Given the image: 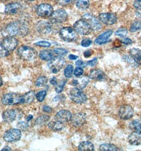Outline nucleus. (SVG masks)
I'll return each instance as SVG.
<instances>
[{
    "instance_id": "50",
    "label": "nucleus",
    "mask_w": 141,
    "mask_h": 151,
    "mask_svg": "<svg viewBox=\"0 0 141 151\" xmlns=\"http://www.w3.org/2000/svg\"><path fill=\"white\" fill-rule=\"evenodd\" d=\"M43 111L45 112H48V113H50V112L52 111V109L50 107L48 106H45L42 108Z\"/></svg>"
},
{
    "instance_id": "2",
    "label": "nucleus",
    "mask_w": 141,
    "mask_h": 151,
    "mask_svg": "<svg viewBox=\"0 0 141 151\" xmlns=\"http://www.w3.org/2000/svg\"><path fill=\"white\" fill-rule=\"evenodd\" d=\"M18 52L21 59L27 61L34 60L37 56L36 50L28 46H21L19 48Z\"/></svg>"
},
{
    "instance_id": "30",
    "label": "nucleus",
    "mask_w": 141,
    "mask_h": 151,
    "mask_svg": "<svg viewBox=\"0 0 141 151\" xmlns=\"http://www.w3.org/2000/svg\"><path fill=\"white\" fill-rule=\"evenodd\" d=\"M90 5L89 0H78L76 2L77 7L81 10H86Z\"/></svg>"
},
{
    "instance_id": "33",
    "label": "nucleus",
    "mask_w": 141,
    "mask_h": 151,
    "mask_svg": "<svg viewBox=\"0 0 141 151\" xmlns=\"http://www.w3.org/2000/svg\"><path fill=\"white\" fill-rule=\"evenodd\" d=\"M141 29V21H135L131 25L130 31L131 32H135Z\"/></svg>"
},
{
    "instance_id": "23",
    "label": "nucleus",
    "mask_w": 141,
    "mask_h": 151,
    "mask_svg": "<svg viewBox=\"0 0 141 151\" xmlns=\"http://www.w3.org/2000/svg\"><path fill=\"white\" fill-rule=\"evenodd\" d=\"M112 30H108V31H106L104 33H103L98 37L96 39L94 42L96 44L100 45L104 44L108 42L110 37L112 35Z\"/></svg>"
},
{
    "instance_id": "14",
    "label": "nucleus",
    "mask_w": 141,
    "mask_h": 151,
    "mask_svg": "<svg viewBox=\"0 0 141 151\" xmlns=\"http://www.w3.org/2000/svg\"><path fill=\"white\" fill-rule=\"evenodd\" d=\"M133 109L129 105L122 106L119 110V116L124 120H127L133 116Z\"/></svg>"
},
{
    "instance_id": "51",
    "label": "nucleus",
    "mask_w": 141,
    "mask_h": 151,
    "mask_svg": "<svg viewBox=\"0 0 141 151\" xmlns=\"http://www.w3.org/2000/svg\"><path fill=\"white\" fill-rule=\"evenodd\" d=\"M50 83L53 86H56L58 84V80L56 78L53 77L50 80Z\"/></svg>"
},
{
    "instance_id": "12",
    "label": "nucleus",
    "mask_w": 141,
    "mask_h": 151,
    "mask_svg": "<svg viewBox=\"0 0 141 151\" xmlns=\"http://www.w3.org/2000/svg\"><path fill=\"white\" fill-rule=\"evenodd\" d=\"M53 13V8L49 4L44 3L39 5L37 9V13L42 18L50 17Z\"/></svg>"
},
{
    "instance_id": "5",
    "label": "nucleus",
    "mask_w": 141,
    "mask_h": 151,
    "mask_svg": "<svg viewBox=\"0 0 141 151\" xmlns=\"http://www.w3.org/2000/svg\"><path fill=\"white\" fill-rule=\"evenodd\" d=\"M2 102L5 105H16L22 104V96L16 93L6 94L3 96Z\"/></svg>"
},
{
    "instance_id": "39",
    "label": "nucleus",
    "mask_w": 141,
    "mask_h": 151,
    "mask_svg": "<svg viewBox=\"0 0 141 151\" xmlns=\"http://www.w3.org/2000/svg\"><path fill=\"white\" fill-rule=\"evenodd\" d=\"M58 3L62 6H66L73 4L76 0H57Z\"/></svg>"
},
{
    "instance_id": "35",
    "label": "nucleus",
    "mask_w": 141,
    "mask_h": 151,
    "mask_svg": "<svg viewBox=\"0 0 141 151\" xmlns=\"http://www.w3.org/2000/svg\"><path fill=\"white\" fill-rule=\"evenodd\" d=\"M73 66L72 65H68L64 70V75L66 78H70L73 76Z\"/></svg>"
},
{
    "instance_id": "45",
    "label": "nucleus",
    "mask_w": 141,
    "mask_h": 151,
    "mask_svg": "<svg viewBox=\"0 0 141 151\" xmlns=\"http://www.w3.org/2000/svg\"><path fill=\"white\" fill-rule=\"evenodd\" d=\"M134 6L136 9L141 10V0H135L134 2Z\"/></svg>"
},
{
    "instance_id": "48",
    "label": "nucleus",
    "mask_w": 141,
    "mask_h": 151,
    "mask_svg": "<svg viewBox=\"0 0 141 151\" xmlns=\"http://www.w3.org/2000/svg\"><path fill=\"white\" fill-rule=\"evenodd\" d=\"M76 66H78L80 68H84L86 66V64L84 63L83 61L82 60H78V61H76Z\"/></svg>"
},
{
    "instance_id": "37",
    "label": "nucleus",
    "mask_w": 141,
    "mask_h": 151,
    "mask_svg": "<svg viewBox=\"0 0 141 151\" xmlns=\"http://www.w3.org/2000/svg\"><path fill=\"white\" fill-rule=\"evenodd\" d=\"M127 34V30L125 28H121L115 32V35L118 36L125 37Z\"/></svg>"
},
{
    "instance_id": "10",
    "label": "nucleus",
    "mask_w": 141,
    "mask_h": 151,
    "mask_svg": "<svg viewBox=\"0 0 141 151\" xmlns=\"http://www.w3.org/2000/svg\"><path fill=\"white\" fill-rule=\"evenodd\" d=\"M68 17L66 11L63 9H59L53 12L50 16V20L54 24L62 23L67 20Z\"/></svg>"
},
{
    "instance_id": "31",
    "label": "nucleus",
    "mask_w": 141,
    "mask_h": 151,
    "mask_svg": "<svg viewBox=\"0 0 141 151\" xmlns=\"http://www.w3.org/2000/svg\"><path fill=\"white\" fill-rule=\"evenodd\" d=\"M100 151H117V147L112 144H102L99 147Z\"/></svg>"
},
{
    "instance_id": "47",
    "label": "nucleus",
    "mask_w": 141,
    "mask_h": 151,
    "mask_svg": "<svg viewBox=\"0 0 141 151\" xmlns=\"http://www.w3.org/2000/svg\"><path fill=\"white\" fill-rule=\"evenodd\" d=\"M122 42L126 45H129L132 44L133 42L131 39H129L128 38H123L122 40Z\"/></svg>"
},
{
    "instance_id": "16",
    "label": "nucleus",
    "mask_w": 141,
    "mask_h": 151,
    "mask_svg": "<svg viewBox=\"0 0 141 151\" xmlns=\"http://www.w3.org/2000/svg\"><path fill=\"white\" fill-rule=\"evenodd\" d=\"M37 29L40 34H49L52 30V27L50 22L45 21H40L37 24Z\"/></svg>"
},
{
    "instance_id": "52",
    "label": "nucleus",
    "mask_w": 141,
    "mask_h": 151,
    "mask_svg": "<svg viewBox=\"0 0 141 151\" xmlns=\"http://www.w3.org/2000/svg\"><path fill=\"white\" fill-rule=\"evenodd\" d=\"M68 58L70 60H76L78 58V56H76V55H73V54H70V55H69Z\"/></svg>"
},
{
    "instance_id": "26",
    "label": "nucleus",
    "mask_w": 141,
    "mask_h": 151,
    "mask_svg": "<svg viewBox=\"0 0 141 151\" xmlns=\"http://www.w3.org/2000/svg\"><path fill=\"white\" fill-rule=\"evenodd\" d=\"M35 98V94L34 91H29L22 96V104H29L34 101Z\"/></svg>"
},
{
    "instance_id": "24",
    "label": "nucleus",
    "mask_w": 141,
    "mask_h": 151,
    "mask_svg": "<svg viewBox=\"0 0 141 151\" xmlns=\"http://www.w3.org/2000/svg\"><path fill=\"white\" fill-rule=\"evenodd\" d=\"M129 52L133 60L141 66V50L138 48H132Z\"/></svg>"
},
{
    "instance_id": "49",
    "label": "nucleus",
    "mask_w": 141,
    "mask_h": 151,
    "mask_svg": "<svg viewBox=\"0 0 141 151\" xmlns=\"http://www.w3.org/2000/svg\"><path fill=\"white\" fill-rule=\"evenodd\" d=\"M92 54H93V52L92 50H86L84 52V56L86 58H90V56H91Z\"/></svg>"
},
{
    "instance_id": "6",
    "label": "nucleus",
    "mask_w": 141,
    "mask_h": 151,
    "mask_svg": "<svg viewBox=\"0 0 141 151\" xmlns=\"http://www.w3.org/2000/svg\"><path fill=\"white\" fill-rule=\"evenodd\" d=\"M70 96L73 102L78 104H83L87 100L86 94L84 93L83 91L76 88L70 90Z\"/></svg>"
},
{
    "instance_id": "15",
    "label": "nucleus",
    "mask_w": 141,
    "mask_h": 151,
    "mask_svg": "<svg viewBox=\"0 0 141 151\" xmlns=\"http://www.w3.org/2000/svg\"><path fill=\"white\" fill-rule=\"evenodd\" d=\"M72 115L71 112L67 110H62L56 114L55 116V120L62 123L68 122L71 120Z\"/></svg>"
},
{
    "instance_id": "21",
    "label": "nucleus",
    "mask_w": 141,
    "mask_h": 151,
    "mask_svg": "<svg viewBox=\"0 0 141 151\" xmlns=\"http://www.w3.org/2000/svg\"><path fill=\"white\" fill-rule=\"evenodd\" d=\"M128 142L133 145H141V132L135 131L128 137Z\"/></svg>"
},
{
    "instance_id": "4",
    "label": "nucleus",
    "mask_w": 141,
    "mask_h": 151,
    "mask_svg": "<svg viewBox=\"0 0 141 151\" xmlns=\"http://www.w3.org/2000/svg\"><path fill=\"white\" fill-rule=\"evenodd\" d=\"M74 30L81 35H88L91 32V28L89 24L83 19L76 21L74 24Z\"/></svg>"
},
{
    "instance_id": "8",
    "label": "nucleus",
    "mask_w": 141,
    "mask_h": 151,
    "mask_svg": "<svg viewBox=\"0 0 141 151\" xmlns=\"http://www.w3.org/2000/svg\"><path fill=\"white\" fill-rule=\"evenodd\" d=\"M60 36L63 40L67 42H72L76 39V31L70 27H64L60 32Z\"/></svg>"
},
{
    "instance_id": "22",
    "label": "nucleus",
    "mask_w": 141,
    "mask_h": 151,
    "mask_svg": "<svg viewBox=\"0 0 141 151\" xmlns=\"http://www.w3.org/2000/svg\"><path fill=\"white\" fill-rule=\"evenodd\" d=\"M105 73L100 70H92L89 73V78L97 81H101L105 78Z\"/></svg>"
},
{
    "instance_id": "38",
    "label": "nucleus",
    "mask_w": 141,
    "mask_h": 151,
    "mask_svg": "<svg viewBox=\"0 0 141 151\" xmlns=\"http://www.w3.org/2000/svg\"><path fill=\"white\" fill-rule=\"evenodd\" d=\"M17 127L20 130H26L29 127V124L25 122H18Z\"/></svg>"
},
{
    "instance_id": "3",
    "label": "nucleus",
    "mask_w": 141,
    "mask_h": 151,
    "mask_svg": "<svg viewBox=\"0 0 141 151\" xmlns=\"http://www.w3.org/2000/svg\"><path fill=\"white\" fill-rule=\"evenodd\" d=\"M65 64V59L61 56L53 58L48 63V67L54 74L58 73L63 68Z\"/></svg>"
},
{
    "instance_id": "55",
    "label": "nucleus",
    "mask_w": 141,
    "mask_h": 151,
    "mask_svg": "<svg viewBox=\"0 0 141 151\" xmlns=\"http://www.w3.org/2000/svg\"><path fill=\"white\" fill-rule=\"evenodd\" d=\"M3 84L2 79L1 78V77L0 76V86H2Z\"/></svg>"
},
{
    "instance_id": "36",
    "label": "nucleus",
    "mask_w": 141,
    "mask_h": 151,
    "mask_svg": "<svg viewBox=\"0 0 141 151\" xmlns=\"http://www.w3.org/2000/svg\"><path fill=\"white\" fill-rule=\"evenodd\" d=\"M46 96V91L45 90L39 91L37 94L36 98L37 100L39 102H42L44 100L45 96Z\"/></svg>"
},
{
    "instance_id": "46",
    "label": "nucleus",
    "mask_w": 141,
    "mask_h": 151,
    "mask_svg": "<svg viewBox=\"0 0 141 151\" xmlns=\"http://www.w3.org/2000/svg\"><path fill=\"white\" fill-rule=\"evenodd\" d=\"M98 63V60L96 58L93 59L92 60H89L87 62V65L90 66H94L95 65H97Z\"/></svg>"
},
{
    "instance_id": "7",
    "label": "nucleus",
    "mask_w": 141,
    "mask_h": 151,
    "mask_svg": "<svg viewBox=\"0 0 141 151\" xmlns=\"http://www.w3.org/2000/svg\"><path fill=\"white\" fill-rule=\"evenodd\" d=\"M18 44V40L12 36L8 37L3 39L1 42V47L3 50L7 52L13 51Z\"/></svg>"
},
{
    "instance_id": "13",
    "label": "nucleus",
    "mask_w": 141,
    "mask_h": 151,
    "mask_svg": "<svg viewBox=\"0 0 141 151\" xmlns=\"http://www.w3.org/2000/svg\"><path fill=\"white\" fill-rule=\"evenodd\" d=\"M100 21L106 25H112L117 20V17L114 13H102L99 16Z\"/></svg>"
},
{
    "instance_id": "58",
    "label": "nucleus",
    "mask_w": 141,
    "mask_h": 151,
    "mask_svg": "<svg viewBox=\"0 0 141 151\" xmlns=\"http://www.w3.org/2000/svg\"><path fill=\"white\" fill-rule=\"evenodd\" d=\"M29 1H35V0H29Z\"/></svg>"
},
{
    "instance_id": "44",
    "label": "nucleus",
    "mask_w": 141,
    "mask_h": 151,
    "mask_svg": "<svg viewBox=\"0 0 141 151\" xmlns=\"http://www.w3.org/2000/svg\"><path fill=\"white\" fill-rule=\"evenodd\" d=\"M65 83V82H62V83L60 84L59 85H58V86H56L55 90H56V92L57 93H60V92H62Z\"/></svg>"
},
{
    "instance_id": "42",
    "label": "nucleus",
    "mask_w": 141,
    "mask_h": 151,
    "mask_svg": "<svg viewBox=\"0 0 141 151\" xmlns=\"http://www.w3.org/2000/svg\"><path fill=\"white\" fill-rule=\"evenodd\" d=\"M92 41L89 39H84L82 40L81 45L82 47H86L89 46L91 44Z\"/></svg>"
},
{
    "instance_id": "34",
    "label": "nucleus",
    "mask_w": 141,
    "mask_h": 151,
    "mask_svg": "<svg viewBox=\"0 0 141 151\" xmlns=\"http://www.w3.org/2000/svg\"><path fill=\"white\" fill-rule=\"evenodd\" d=\"M129 127L132 129L141 132V123L137 120H134L130 124Z\"/></svg>"
},
{
    "instance_id": "11",
    "label": "nucleus",
    "mask_w": 141,
    "mask_h": 151,
    "mask_svg": "<svg viewBox=\"0 0 141 151\" xmlns=\"http://www.w3.org/2000/svg\"><path fill=\"white\" fill-rule=\"evenodd\" d=\"M21 137V132L19 129H10L6 131L3 136V138L6 142H12L18 141Z\"/></svg>"
},
{
    "instance_id": "41",
    "label": "nucleus",
    "mask_w": 141,
    "mask_h": 151,
    "mask_svg": "<svg viewBox=\"0 0 141 151\" xmlns=\"http://www.w3.org/2000/svg\"><path fill=\"white\" fill-rule=\"evenodd\" d=\"M38 46L42 47H49L50 46V43L49 42H45V41H41V42H38L35 44Z\"/></svg>"
},
{
    "instance_id": "28",
    "label": "nucleus",
    "mask_w": 141,
    "mask_h": 151,
    "mask_svg": "<svg viewBox=\"0 0 141 151\" xmlns=\"http://www.w3.org/2000/svg\"><path fill=\"white\" fill-rule=\"evenodd\" d=\"M50 116L47 115H42L37 118L35 120V125L38 126H42L46 124L50 120Z\"/></svg>"
},
{
    "instance_id": "43",
    "label": "nucleus",
    "mask_w": 141,
    "mask_h": 151,
    "mask_svg": "<svg viewBox=\"0 0 141 151\" xmlns=\"http://www.w3.org/2000/svg\"><path fill=\"white\" fill-rule=\"evenodd\" d=\"M83 74V69L82 68H80V67H78V68H76V70H75L74 72V76H77V77L80 76Z\"/></svg>"
},
{
    "instance_id": "54",
    "label": "nucleus",
    "mask_w": 141,
    "mask_h": 151,
    "mask_svg": "<svg viewBox=\"0 0 141 151\" xmlns=\"http://www.w3.org/2000/svg\"><path fill=\"white\" fill-rule=\"evenodd\" d=\"M32 118H33V116L32 115H29V116L27 118V121L29 122V120H30L32 119Z\"/></svg>"
},
{
    "instance_id": "25",
    "label": "nucleus",
    "mask_w": 141,
    "mask_h": 151,
    "mask_svg": "<svg viewBox=\"0 0 141 151\" xmlns=\"http://www.w3.org/2000/svg\"><path fill=\"white\" fill-rule=\"evenodd\" d=\"M78 149L80 151H92L94 150V146L91 142L84 141L79 144Z\"/></svg>"
},
{
    "instance_id": "19",
    "label": "nucleus",
    "mask_w": 141,
    "mask_h": 151,
    "mask_svg": "<svg viewBox=\"0 0 141 151\" xmlns=\"http://www.w3.org/2000/svg\"><path fill=\"white\" fill-rule=\"evenodd\" d=\"M21 8V4L18 3H9L5 6V13L10 15H14L19 12Z\"/></svg>"
},
{
    "instance_id": "56",
    "label": "nucleus",
    "mask_w": 141,
    "mask_h": 151,
    "mask_svg": "<svg viewBox=\"0 0 141 151\" xmlns=\"http://www.w3.org/2000/svg\"><path fill=\"white\" fill-rule=\"evenodd\" d=\"M140 40H141V36L140 37Z\"/></svg>"
},
{
    "instance_id": "17",
    "label": "nucleus",
    "mask_w": 141,
    "mask_h": 151,
    "mask_svg": "<svg viewBox=\"0 0 141 151\" xmlns=\"http://www.w3.org/2000/svg\"><path fill=\"white\" fill-rule=\"evenodd\" d=\"M86 120V116L82 112L77 113L72 116L71 118L72 124L75 127H80L83 124Z\"/></svg>"
},
{
    "instance_id": "18",
    "label": "nucleus",
    "mask_w": 141,
    "mask_h": 151,
    "mask_svg": "<svg viewBox=\"0 0 141 151\" xmlns=\"http://www.w3.org/2000/svg\"><path fill=\"white\" fill-rule=\"evenodd\" d=\"M19 115H18V113L16 110H7L3 113V119L5 122L10 123L16 120V118L18 117Z\"/></svg>"
},
{
    "instance_id": "27",
    "label": "nucleus",
    "mask_w": 141,
    "mask_h": 151,
    "mask_svg": "<svg viewBox=\"0 0 141 151\" xmlns=\"http://www.w3.org/2000/svg\"><path fill=\"white\" fill-rule=\"evenodd\" d=\"M39 57L42 60H50L53 58V53L52 50H45L40 52Z\"/></svg>"
},
{
    "instance_id": "1",
    "label": "nucleus",
    "mask_w": 141,
    "mask_h": 151,
    "mask_svg": "<svg viewBox=\"0 0 141 151\" xmlns=\"http://www.w3.org/2000/svg\"><path fill=\"white\" fill-rule=\"evenodd\" d=\"M5 32L9 36L24 37L28 32V25L24 22L14 21L9 24L5 28Z\"/></svg>"
},
{
    "instance_id": "57",
    "label": "nucleus",
    "mask_w": 141,
    "mask_h": 151,
    "mask_svg": "<svg viewBox=\"0 0 141 151\" xmlns=\"http://www.w3.org/2000/svg\"><path fill=\"white\" fill-rule=\"evenodd\" d=\"M5 1H10V0H4Z\"/></svg>"
},
{
    "instance_id": "20",
    "label": "nucleus",
    "mask_w": 141,
    "mask_h": 151,
    "mask_svg": "<svg viewBox=\"0 0 141 151\" xmlns=\"http://www.w3.org/2000/svg\"><path fill=\"white\" fill-rule=\"evenodd\" d=\"M89 83V78L86 76H83L81 78H75L72 81L73 86H76V88L81 90L85 88Z\"/></svg>"
},
{
    "instance_id": "32",
    "label": "nucleus",
    "mask_w": 141,
    "mask_h": 151,
    "mask_svg": "<svg viewBox=\"0 0 141 151\" xmlns=\"http://www.w3.org/2000/svg\"><path fill=\"white\" fill-rule=\"evenodd\" d=\"M47 78L45 76H41L37 78L35 86L37 87H42L44 86L47 83Z\"/></svg>"
},
{
    "instance_id": "9",
    "label": "nucleus",
    "mask_w": 141,
    "mask_h": 151,
    "mask_svg": "<svg viewBox=\"0 0 141 151\" xmlns=\"http://www.w3.org/2000/svg\"><path fill=\"white\" fill-rule=\"evenodd\" d=\"M82 19L86 20L89 24L92 30L98 31L102 27V24L100 20L92 14L89 13L86 14L83 16Z\"/></svg>"
},
{
    "instance_id": "53",
    "label": "nucleus",
    "mask_w": 141,
    "mask_h": 151,
    "mask_svg": "<svg viewBox=\"0 0 141 151\" xmlns=\"http://www.w3.org/2000/svg\"><path fill=\"white\" fill-rule=\"evenodd\" d=\"M11 150L10 148L9 147H8V146H5L4 147L3 149L2 150V151H11Z\"/></svg>"
},
{
    "instance_id": "29",
    "label": "nucleus",
    "mask_w": 141,
    "mask_h": 151,
    "mask_svg": "<svg viewBox=\"0 0 141 151\" xmlns=\"http://www.w3.org/2000/svg\"><path fill=\"white\" fill-rule=\"evenodd\" d=\"M48 127L54 131H60L64 128L63 123L59 122H52L48 124Z\"/></svg>"
},
{
    "instance_id": "59",
    "label": "nucleus",
    "mask_w": 141,
    "mask_h": 151,
    "mask_svg": "<svg viewBox=\"0 0 141 151\" xmlns=\"http://www.w3.org/2000/svg\"></svg>"
},
{
    "instance_id": "40",
    "label": "nucleus",
    "mask_w": 141,
    "mask_h": 151,
    "mask_svg": "<svg viewBox=\"0 0 141 151\" xmlns=\"http://www.w3.org/2000/svg\"><path fill=\"white\" fill-rule=\"evenodd\" d=\"M53 52L56 54L59 55H66L68 52L67 50L63 49V48H55L53 50Z\"/></svg>"
}]
</instances>
